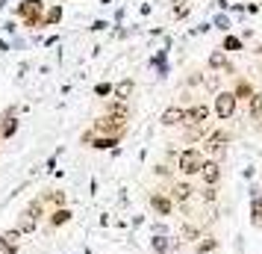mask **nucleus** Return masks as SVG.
<instances>
[{"instance_id":"nucleus-1","label":"nucleus","mask_w":262,"mask_h":254,"mask_svg":"<svg viewBox=\"0 0 262 254\" xmlns=\"http://www.w3.org/2000/svg\"><path fill=\"white\" fill-rule=\"evenodd\" d=\"M203 151L201 148H183L177 154V169L186 174V178H194V174H201V166H203Z\"/></svg>"},{"instance_id":"nucleus-2","label":"nucleus","mask_w":262,"mask_h":254,"mask_svg":"<svg viewBox=\"0 0 262 254\" xmlns=\"http://www.w3.org/2000/svg\"><path fill=\"white\" fill-rule=\"evenodd\" d=\"M15 12L24 18V27H45V3L41 0H24Z\"/></svg>"},{"instance_id":"nucleus-3","label":"nucleus","mask_w":262,"mask_h":254,"mask_svg":"<svg viewBox=\"0 0 262 254\" xmlns=\"http://www.w3.org/2000/svg\"><path fill=\"white\" fill-rule=\"evenodd\" d=\"M236 107H238V101L233 97V92H230V89H227V92L221 89V92L215 95L212 109H215V115H218L221 121H230V119H233V115H236Z\"/></svg>"},{"instance_id":"nucleus-4","label":"nucleus","mask_w":262,"mask_h":254,"mask_svg":"<svg viewBox=\"0 0 262 254\" xmlns=\"http://www.w3.org/2000/svg\"><path fill=\"white\" fill-rule=\"evenodd\" d=\"M227 142H230V133L227 130H212V133H206V139H203V154H209L212 160L224 157Z\"/></svg>"},{"instance_id":"nucleus-5","label":"nucleus","mask_w":262,"mask_h":254,"mask_svg":"<svg viewBox=\"0 0 262 254\" xmlns=\"http://www.w3.org/2000/svg\"><path fill=\"white\" fill-rule=\"evenodd\" d=\"M203 121H209V107L206 104H191L189 109H183V127L203 124Z\"/></svg>"},{"instance_id":"nucleus-6","label":"nucleus","mask_w":262,"mask_h":254,"mask_svg":"<svg viewBox=\"0 0 262 254\" xmlns=\"http://www.w3.org/2000/svg\"><path fill=\"white\" fill-rule=\"evenodd\" d=\"M201 181H203V186H218V181H221V163L218 160H203Z\"/></svg>"},{"instance_id":"nucleus-7","label":"nucleus","mask_w":262,"mask_h":254,"mask_svg":"<svg viewBox=\"0 0 262 254\" xmlns=\"http://www.w3.org/2000/svg\"><path fill=\"white\" fill-rule=\"evenodd\" d=\"M191 195H194V186H191L189 181H177L174 186H171V192H168V198L174 201V204H189L191 201Z\"/></svg>"},{"instance_id":"nucleus-8","label":"nucleus","mask_w":262,"mask_h":254,"mask_svg":"<svg viewBox=\"0 0 262 254\" xmlns=\"http://www.w3.org/2000/svg\"><path fill=\"white\" fill-rule=\"evenodd\" d=\"M150 210H154L156 216H171L174 213V201L168 198V192H150Z\"/></svg>"},{"instance_id":"nucleus-9","label":"nucleus","mask_w":262,"mask_h":254,"mask_svg":"<svg viewBox=\"0 0 262 254\" xmlns=\"http://www.w3.org/2000/svg\"><path fill=\"white\" fill-rule=\"evenodd\" d=\"M21 242H24V233H18L15 228L3 230V233H0V251H9V254H15L18 248H21Z\"/></svg>"},{"instance_id":"nucleus-10","label":"nucleus","mask_w":262,"mask_h":254,"mask_svg":"<svg viewBox=\"0 0 262 254\" xmlns=\"http://www.w3.org/2000/svg\"><path fill=\"white\" fill-rule=\"evenodd\" d=\"M233 97L236 101H250V95H253V83H250L248 77H236V83H233Z\"/></svg>"},{"instance_id":"nucleus-11","label":"nucleus","mask_w":262,"mask_h":254,"mask_svg":"<svg viewBox=\"0 0 262 254\" xmlns=\"http://www.w3.org/2000/svg\"><path fill=\"white\" fill-rule=\"evenodd\" d=\"M209 133V124L203 121V124H191V127H186L183 130V142H189V145H194L198 139H203V136Z\"/></svg>"},{"instance_id":"nucleus-12","label":"nucleus","mask_w":262,"mask_h":254,"mask_svg":"<svg viewBox=\"0 0 262 254\" xmlns=\"http://www.w3.org/2000/svg\"><path fill=\"white\" fill-rule=\"evenodd\" d=\"M118 142H121V136H95L92 133V142H89V145L97 148V151H115Z\"/></svg>"},{"instance_id":"nucleus-13","label":"nucleus","mask_w":262,"mask_h":254,"mask_svg":"<svg viewBox=\"0 0 262 254\" xmlns=\"http://www.w3.org/2000/svg\"><path fill=\"white\" fill-rule=\"evenodd\" d=\"M18 115H3L0 119V139H12L15 133H18Z\"/></svg>"},{"instance_id":"nucleus-14","label":"nucleus","mask_w":262,"mask_h":254,"mask_svg":"<svg viewBox=\"0 0 262 254\" xmlns=\"http://www.w3.org/2000/svg\"><path fill=\"white\" fill-rule=\"evenodd\" d=\"M159 121H162V127H177V124H183V107H168Z\"/></svg>"},{"instance_id":"nucleus-15","label":"nucleus","mask_w":262,"mask_h":254,"mask_svg":"<svg viewBox=\"0 0 262 254\" xmlns=\"http://www.w3.org/2000/svg\"><path fill=\"white\" fill-rule=\"evenodd\" d=\"M38 228V219L36 216H30V213H21V216H18V225H15V230H18V233H33V230Z\"/></svg>"},{"instance_id":"nucleus-16","label":"nucleus","mask_w":262,"mask_h":254,"mask_svg":"<svg viewBox=\"0 0 262 254\" xmlns=\"http://www.w3.org/2000/svg\"><path fill=\"white\" fill-rule=\"evenodd\" d=\"M71 210H68V207H59V210H53V213H50V228H62V225H68V222H71Z\"/></svg>"},{"instance_id":"nucleus-17","label":"nucleus","mask_w":262,"mask_h":254,"mask_svg":"<svg viewBox=\"0 0 262 254\" xmlns=\"http://www.w3.org/2000/svg\"><path fill=\"white\" fill-rule=\"evenodd\" d=\"M133 89H136V83L127 77V80H121V83L112 86V95H115V101H127V97L133 95Z\"/></svg>"},{"instance_id":"nucleus-18","label":"nucleus","mask_w":262,"mask_h":254,"mask_svg":"<svg viewBox=\"0 0 262 254\" xmlns=\"http://www.w3.org/2000/svg\"><path fill=\"white\" fill-rule=\"evenodd\" d=\"M41 201H45V204H53L56 210H59V207H68V195L62 192V189H53V192L41 195Z\"/></svg>"},{"instance_id":"nucleus-19","label":"nucleus","mask_w":262,"mask_h":254,"mask_svg":"<svg viewBox=\"0 0 262 254\" xmlns=\"http://www.w3.org/2000/svg\"><path fill=\"white\" fill-rule=\"evenodd\" d=\"M248 115H250L253 121L262 119V92H253V95H250V101H248Z\"/></svg>"},{"instance_id":"nucleus-20","label":"nucleus","mask_w":262,"mask_h":254,"mask_svg":"<svg viewBox=\"0 0 262 254\" xmlns=\"http://www.w3.org/2000/svg\"><path fill=\"white\" fill-rule=\"evenodd\" d=\"M227 65H230V62H227V53L221 48L209 53V68H212V71H227Z\"/></svg>"},{"instance_id":"nucleus-21","label":"nucleus","mask_w":262,"mask_h":254,"mask_svg":"<svg viewBox=\"0 0 262 254\" xmlns=\"http://www.w3.org/2000/svg\"><path fill=\"white\" fill-rule=\"evenodd\" d=\"M106 115H121V119H130V107H127V101H109V104H106Z\"/></svg>"},{"instance_id":"nucleus-22","label":"nucleus","mask_w":262,"mask_h":254,"mask_svg":"<svg viewBox=\"0 0 262 254\" xmlns=\"http://www.w3.org/2000/svg\"><path fill=\"white\" fill-rule=\"evenodd\" d=\"M198 240H201V228L186 222V225L180 228V242H198Z\"/></svg>"},{"instance_id":"nucleus-23","label":"nucleus","mask_w":262,"mask_h":254,"mask_svg":"<svg viewBox=\"0 0 262 254\" xmlns=\"http://www.w3.org/2000/svg\"><path fill=\"white\" fill-rule=\"evenodd\" d=\"M218 248V240L215 237H201V242H194V254H209Z\"/></svg>"},{"instance_id":"nucleus-24","label":"nucleus","mask_w":262,"mask_h":254,"mask_svg":"<svg viewBox=\"0 0 262 254\" xmlns=\"http://www.w3.org/2000/svg\"><path fill=\"white\" fill-rule=\"evenodd\" d=\"M250 219H253V225L262 228V195H253V201H250Z\"/></svg>"},{"instance_id":"nucleus-25","label":"nucleus","mask_w":262,"mask_h":254,"mask_svg":"<svg viewBox=\"0 0 262 254\" xmlns=\"http://www.w3.org/2000/svg\"><path fill=\"white\" fill-rule=\"evenodd\" d=\"M62 21V6H50L48 12H45V27H53Z\"/></svg>"},{"instance_id":"nucleus-26","label":"nucleus","mask_w":262,"mask_h":254,"mask_svg":"<svg viewBox=\"0 0 262 254\" xmlns=\"http://www.w3.org/2000/svg\"><path fill=\"white\" fill-rule=\"evenodd\" d=\"M242 48H245V38H238V36H227L224 42H221V50H224V53L227 50H242Z\"/></svg>"},{"instance_id":"nucleus-27","label":"nucleus","mask_w":262,"mask_h":254,"mask_svg":"<svg viewBox=\"0 0 262 254\" xmlns=\"http://www.w3.org/2000/svg\"><path fill=\"white\" fill-rule=\"evenodd\" d=\"M27 213H30V216H36V219H41V216H45V201H41V198H33V201L27 204Z\"/></svg>"},{"instance_id":"nucleus-28","label":"nucleus","mask_w":262,"mask_h":254,"mask_svg":"<svg viewBox=\"0 0 262 254\" xmlns=\"http://www.w3.org/2000/svg\"><path fill=\"white\" fill-rule=\"evenodd\" d=\"M201 198L206 201V204H212L215 198H218V189H215V186H203V189H201Z\"/></svg>"},{"instance_id":"nucleus-29","label":"nucleus","mask_w":262,"mask_h":254,"mask_svg":"<svg viewBox=\"0 0 262 254\" xmlns=\"http://www.w3.org/2000/svg\"><path fill=\"white\" fill-rule=\"evenodd\" d=\"M212 27H218V30H230V18H227V15H215V21H212Z\"/></svg>"},{"instance_id":"nucleus-30","label":"nucleus","mask_w":262,"mask_h":254,"mask_svg":"<svg viewBox=\"0 0 262 254\" xmlns=\"http://www.w3.org/2000/svg\"><path fill=\"white\" fill-rule=\"evenodd\" d=\"M95 95H97V97L112 95V83H97V86H95Z\"/></svg>"},{"instance_id":"nucleus-31","label":"nucleus","mask_w":262,"mask_h":254,"mask_svg":"<svg viewBox=\"0 0 262 254\" xmlns=\"http://www.w3.org/2000/svg\"><path fill=\"white\" fill-rule=\"evenodd\" d=\"M186 15H189V3H180V6H174V18H186Z\"/></svg>"},{"instance_id":"nucleus-32","label":"nucleus","mask_w":262,"mask_h":254,"mask_svg":"<svg viewBox=\"0 0 262 254\" xmlns=\"http://www.w3.org/2000/svg\"><path fill=\"white\" fill-rule=\"evenodd\" d=\"M156 174H159V178H168V174H171V169H168V166H165V163H159V166H156Z\"/></svg>"},{"instance_id":"nucleus-33","label":"nucleus","mask_w":262,"mask_h":254,"mask_svg":"<svg viewBox=\"0 0 262 254\" xmlns=\"http://www.w3.org/2000/svg\"><path fill=\"white\" fill-rule=\"evenodd\" d=\"M154 237H168V228L159 222V225H154Z\"/></svg>"},{"instance_id":"nucleus-34","label":"nucleus","mask_w":262,"mask_h":254,"mask_svg":"<svg viewBox=\"0 0 262 254\" xmlns=\"http://www.w3.org/2000/svg\"><path fill=\"white\" fill-rule=\"evenodd\" d=\"M215 3H218V6H221V9H227V6H230V3H227V0H215Z\"/></svg>"},{"instance_id":"nucleus-35","label":"nucleus","mask_w":262,"mask_h":254,"mask_svg":"<svg viewBox=\"0 0 262 254\" xmlns=\"http://www.w3.org/2000/svg\"><path fill=\"white\" fill-rule=\"evenodd\" d=\"M180 3H189V0H174V6H180Z\"/></svg>"}]
</instances>
